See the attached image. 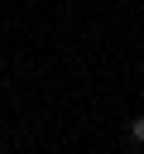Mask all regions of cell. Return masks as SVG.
<instances>
[{
  "label": "cell",
  "instance_id": "cell-1",
  "mask_svg": "<svg viewBox=\"0 0 144 154\" xmlns=\"http://www.w3.org/2000/svg\"><path fill=\"white\" fill-rule=\"evenodd\" d=\"M130 135H134V140L144 144V116H134V120H130Z\"/></svg>",
  "mask_w": 144,
  "mask_h": 154
}]
</instances>
